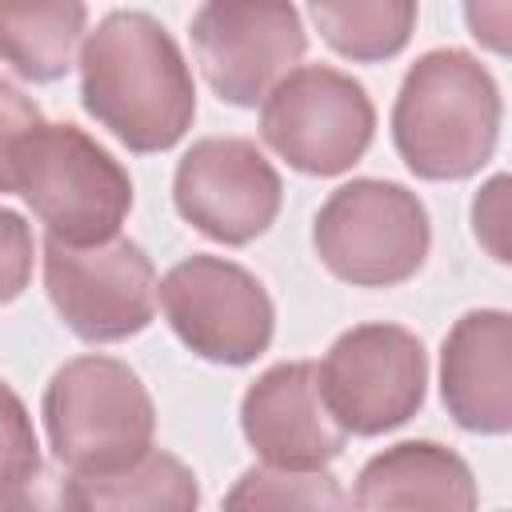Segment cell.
I'll return each mask as SVG.
<instances>
[{
	"mask_svg": "<svg viewBox=\"0 0 512 512\" xmlns=\"http://www.w3.org/2000/svg\"><path fill=\"white\" fill-rule=\"evenodd\" d=\"M84 108L132 152L172 148L192 116L196 88L176 40L148 12H112L80 48Z\"/></svg>",
	"mask_w": 512,
	"mask_h": 512,
	"instance_id": "1",
	"label": "cell"
},
{
	"mask_svg": "<svg viewBox=\"0 0 512 512\" xmlns=\"http://www.w3.org/2000/svg\"><path fill=\"white\" fill-rule=\"evenodd\" d=\"M496 132L500 92L476 56L460 48H436L408 68L392 108V136L416 176H472L492 156Z\"/></svg>",
	"mask_w": 512,
	"mask_h": 512,
	"instance_id": "2",
	"label": "cell"
},
{
	"mask_svg": "<svg viewBox=\"0 0 512 512\" xmlns=\"http://www.w3.org/2000/svg\"><path fill=\"white\" fill-rule=\"evenodd\" d=\"M44 428L56 460L80 480L112 476L152 452L156 412L140 376L112 356L68 360L44 392Z\"/></svg>",
	"mask_w": 512,
	"mask_h": 512,
	"instance_id": "3",
	"label": "cell"
},
{
	"mask_svg": "<svg viewBox=\"0 0 512 512\" xmlns=\"http://www.w3.org/2000/svg\"><path fill=\"white\" fill-rule=\"evenodd\" d=\"M16 192L48 236L72 248L112 240L132 208L128 172L76 124H40L28 136L16 160Z\"/></svg>",
	"mask_w": 512,
	"mask_h": 512,
	"instance_id": "4",
	"label": "cell"
},
{
	"mask_svg": "<svg viewBox=\"0 0 512 512\" xmlns=\"http://www.w3.org/2000/svg\"><path fill=\"white\" fill-rule=\"evenodd\" d=\"M320 260L348 284L388 288L408 280L428 256V212L404 184L352 180L316 212Z\"/></svg>",
	"mask_w": 512,
	"mask_h": 512,
	"instance_id": "5",
	"label": "cell"
},
{
	"mask_svg": "<svg viewBox=\"0 0 512 512\" xmlns=\"http://www.w3.org/2000/svg\"><path fill=\"white\" fill-rule=\"evenodd\" d=\"M376 112L368 92L324 64L292 68L260 112V136L276 156L308 176H336L352 168L372 144Z\"/></svg>",
	"mask_w": 512,
	"mask_h": 512,
	"instance_id": "6",
	"label": "cell"
},
{
	"mask_svg": "<svg viewBox=\"0 0 512 512\" xmlns=\"http://www.w3.org/2000/svg\"><path fill=\"white\" fill-rule=\"evenodd\" d=\"M328 416L356 436H376L404 424L428 384L420 340L396 324H360L344 332L316 368Z\"/></svg>",
	"mask_w": 512,
	"mask_h": 512,
	"instance_id": "7",
	"label": "cell"
},
{
	"mask_svg": "<svg viewBox=\"0 0 512 512\" xmlns=\"http://www.w3.org/2000/svg\"><path fill=\"white\" fill-rule=\"evenodd\" d=\"M44 284L64 324L92 344H112L148 328L156 312V272L140 244L112 236L72 248L48 236Z\"/></svg>",
	"mask_w": 512,
	"mask_h": 512,
	"instance_id": "8",
	"label": "cell"
},
{
	"mask_svg": "<svg viewBox=\"0 0 512 512\" xmlns=\"http://www.w3.org/2000/svg\"><path fill=\"white\" fill-rule=\"evenodd\" d=\"M160 304L176 336L216 364H248L272 340V300L264 284L220 256L180 260L160 284Z\"/></svg>",
	"mask_w": 512,
	"mask_h": 512,
	"instance_id": "9",
	"label": "cell"
},
{
	"mask_svg": "<svg viewBox=\"0 0 512 512\" xmlns=\"http://www.w3.org/2000/svg\"><path fill=\"white\" fill-rule=\"evenodd\" d=\"M192 48L212 92L252 108L304 56V24L292 4L216 0L192 16Z\"/></svg>",
	"mask_w": 512,
	"mask_h": 512,
	"instance_id": "10",
	"label": "cell"
},
{
	"mask_svg": "<svg viewBox=\"0 0 512 512\" xmlns=\"http://www.w3.org/2000/svg\"><path fill=\"white\" fill-rule=\"evenodd\" d=\"M176 208L180 216L220 240L248 244L280 212V176L252 140L208 136L196 140L176 168Z\"/></svg>",
	"mask_w": 512,
	"mask_h": 512,
	"instance_id": "11",
	"label": "cell"
},
{
	"mask_svg": "<svg viewBox=\"0 0 512 512\" xmlns=\"http://www.w3.org/2000/svg\"><path fill=\"white\" fill-rule=\"evenodd\" d=\"M248 444L272 468L316 472L344 448V428L328 416L320 396L316 364H276L268 368L240 404Z\"/></svg>",
	"mask_w": 512,
	"mask_h": 512,
	"instance_id": "12",
	"label": "cell"
},
{
	"mask_svg": "<svg viewBox=\"0 0 512 512\" xmlns=\"http://www.w3.org/2000/svg\"><path fill=\"white\" fill-rule=\"evenodd\" d=\"M512 320L508 312H468L444 340L440 392L460 428L508 432L512 428Z\"/></svg>",
	"mask_w": 512,
	"mask_h": 512,
	"instance_id": "13",
	"label": "cell"
},
{
	"mask_svg": "<svg viewBox=\"0 0 512 512\" xmlns=\"http://www.w3.org/2000/svg\"><path fill=\"white\" fill-rule=\"evenodd\" d=\"M352 504L356 512H476V480L444 444L408 440L364 464Z\"/></svg>",
	"mask_w": 512,
	"mask_h": 512,
	"instance_id": "14",
	"label": "cell"
},
{
	"mask_svg": "<svg viewBox=\"0 0 512 512\" xmlns=\"http://www.w3.org/2000/svg\"><path fill=\"white\" fill-rule=\"evenodd\" d=\"M84 4H8L0 0V60L24 80L48 84L72 68L76 40L84 32Z\"/></svg>",
	"mask_w": 512,
	"mask_h": 512,
	"instance_id": "15",
	"label": "cell"
},
{
	"mask_svg": "<svg viewBox=\"0 0 512 512\" xmlns=\"http://www.w3.org/2000/svg\"><path fill=\"white\" fill-rule=\"evenodd\" d=\"M80 484L92 512H196L200 504L196 476L168 452H144L132 468Z\"/></svg>",
	"mask_w": 512,
	"mask_h": 512,
	"instance_id": "16",
	"label": "cell"
},
{
	"mask_svg": "<svg viewBox=\"0 0 512 512\" xmlns=\"http://www.w3.org/2000/svg\"><path fill=\"white\" fill-rule=\"evenodd\" d=\"M312 20L320 36L352 60H384L396 56L416 24L412 0H372V4H312Z\"/></svg>",
	"mask_w": 512,
	"mask_h": 512,
	"instance_id": "17",
	"label": "cell"
},
{
	"mask_svg": "<svg viewBox=\"0 0 512 512\" xmlns=\"http://www.w3.org/2000/svg\"><path fill=\"white\" fill-rule=\"evenodd\" d=\"M224 512H348L344 488L324 468H248L224 496Z\"/></svg>",
	"mask_w": 512,
	"mask_h": 512,
	"instance_id": "18",
	"label": "cell"
},
{
	"mask_svg": "<svg viewBox=\"0 0 512 512\" xmlns=\"http://www.w3.org/2000/svg\"><path fill=\"white\" fill-rule=\"evenodd\" d=\"M40 472V448L20 396L0 380V496Z\"/></svg>",
	"mask_w": 512,
	"mask_h": 512,
	"instance_id": "19",
	"label": "cell"
},
{
	"mask_svg": "<svg viewBox=\"0 0 512 512\" xmlns=\"http://www.w3.org/2000/svg\"><path fill=\"white\" fill-rule=\"evenodd\" d=\"M0 512H92V504L80 480L36 472L0 496Z\"/></svg>",
	"mask_w": 512,
	"mask_h": 512,
	"instance_id": "20",
	"label": "cell"
},
{
	"mask_svg": "<svg viewBox=\"0 0 512 512\" xmlns=\"http://www.w3.org/2000/svg\"><path fill=\"white\" fill-rule=\"evenodd\" d=\"M40 108L12 88L8 80H0V192H16V160L20 148L28 144V136L40 128Z\"/></svg>",
	"mask_w": 512,
	"mask_h": 512,
	"instance_id": "21",
	"label": "cell"
},
{
	"mask_svg": "<svg viewBox=\"0 0 512 512\" xmlns=\"http://www.w3.org/2000/svg\"><path fill=\"white\" fill-rule=\"evenodd\" d=\"M32 276V232L28 224L0 208V304L16 300Z\"/></svg>",
	"mask_w": 512,
	"mask_h": 512,
	"instance_id": "22",
	"label": "cell"
},
{
	"mask_svg": "<svg viewBox=\"0 0 512 512\" xmlns=\"http://www.w3.org/2000/svg\"><path fill=\"white\" fill-rule=\"evenodd\" d=\"M472 220H476V236L492 248L496 260H508V176H496L472 204Z\"/></svg>",
	"mask_w": 512,
	"mask_h": 512,
	"instance_id": "23",
	"label": "cell"
},
{
	"mask_svg": "<svg viewBox=\"0 0 512 512\" xmlns=\"http://www.w3.org/2000/svg\"><path fill=\"white\" fill-rule=\"evenodd\" d=\"M508 20H512V8L508 4H472L468 8V24H472V36L492 44L496 52L508 48Z\"/></svg>",
	"mask_w": 512,
	"mask_h": 512,
	"instance_id": "24",
	"label": "cell"
}]
</instances>
